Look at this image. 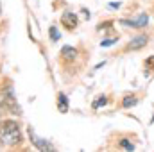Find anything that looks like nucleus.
<instances>
[{
    "label": "nucleus",
    "instance_id": "16",
    "mask_svg": "<svg viewBox=\"0 0 154 152\" xmlns=\"http://www.w3.org/2000/svg\"><path fill=\"white\" fill-rule=\"evenodd\" d=\"M0 14H2V5H0Z\"/></svg>",
    "mask_w": 154,
    "mask_h": 152
},
{
    "label": "nucleus",
    "instance_id": "6",
    "mask_svg": "<svg viewBox=\"0 0 154 152\" xmlns=\"http://www.w3.org/2000/svg\"><path fill=\"white\" fill-rule=\"evenodd\" d=\"M147 41H149V38H147L145 34H142V36H136L134 39H131V43L127 45V48H129V50H138V48L145 47V45H147Z\"/></svg>",
    "mask_w": 154,
    "mask_h": 152
},
{
    "label": "nucleus",
    "instance_id": "9",
    "mask_svg": "<svg viewBox=\"0 0 154 152\" xmlns=\"http://www.w3.org/2000/svg\"><path fill=\"white\" fill-rule=\"evenodd\" d=\"M136 102H138V99H136L134 95H127V97L122 100V106H124V108H133V106H136Z\"/></svg>",
    "mask_w": 154,
    "mask_h": 152
},
{
    "label": "nucleus",
    "instance_id": "15",
    "mask_svg": "<svg viewBox=\"0 0 154 152\" xmlns=\"http://www.w3.org/2000/svg\"><path fill=\"white\" fill-rule=\"evenodd\" d=\"M109 7H113V9H118V7H120V4H118V2H111V4H109Z\"/></svg>",
    "mask_w": 154,
    "mask_h": 152
},
{
    "label": "nucleus",
    "instance_id": "13",
    "mask_svg": "<svg viewBox=\"0 0 154 152\" xmlns=\"http://www.w3.org/2000/svg\"><path fill=\"white\" fill-rule=\"evenodd\" d=\"M115 43H116V38H108V39H104V41H100V47H111Z\"/></svg>",
    "mask_w": 154,
    "mask_h": 152
},
{
    "label": "nucleus",
    "instance_id": "14",
    "mask_svg": "<svg viewBox=\"0 0 154 152\" xmlns=\"http://www.w3.org/2000/svg\"><path fill=\"white\" fill-rule=\"evenodd\" d=\"M145 68H147V70H154V56H151V57L145 59Z\"/></svg>",
    "mask_w": 154,
    "mask_h": 152
},
{
    "label": "nucleus",
    "instance_id": "4",
    "mask_svg": "<svg viewBox=\"0 0 154 152\" xmlns=\"http://www.w3.org/2000/svg\"><path fill=\"white\" fill-rule=\"evenodd\" d=\"M147 22H149V18H147V14L143 13V14H140L136 20H120V23L122 25H127V27H133V29H142V27H145L147 25Z\"/></svg>",
    "mask_w": 154,
    "mask_h": 152
},
{
    "label": "nucleus",
    "instance_id": "10",
    "mask_svg": "<svg viewBox=\"0 0 154 152\" xmlns=\"http://www.w3.org/2000/svg\"><path fill=\"white\" fill-rule=\"evenodd\" d=\"M108 104V99L104 97V95H100V97H97V100L91 104V108L93 109H99V108H102V106H106Z\"/></svg>",
    "mask_w": 154,
    "mask_h": 152
},
{
    "label": "nucleus",
    "instance_id": "12",
    "mask_svg": "<svg viewBox=\"0 0 154 152\" xmlns=\"http://www.w3.org/2000/svg\"><path fill=\"white\" fill-rule=\"evenodd\" d=\"M50 39L52 41H59V32L56 27H50Z\"/></svg>",
    "mask_w": 154,
    "mask_h": 152
},
{
    "label": "nucleus",
    "instance_id": "1",
    "mask_svg": "<svg viewBox=\"0 0 154 152\" xmlns=\"http://www.w3.org/2000/svg\"><path fill=\"white\" fill-rule=\"evenodd\" d=\"M22 141L20 127L13 120H5L0 123V145L2 147H14Z\"/></svg>",
    "mask_w": 154,
    "mask_h": 152
},
{
    "label": "nucleus",
    "instance_id": "7",
    "mask_svg": "<svg viewBox=\"0 0 154 152\" xmlns=\"http://www.w3.org/2000/svg\"><path fill=\"white\" fill-rule=\"evenodd\" d=\"M57 109H59V113H66L68 111V99H66L65 93L57 95Z\"/></svg>",
    "mask_w": 154,
    "mask_h": 152
},
{
    "label": "nucleus",
    "instance_id": "3",
    "mask_svg": "<svg viewBox=\"0 0 154 152\" xmlns=\"http://www.w3.org/2000/svg\"><path fill=\"white\" fill-rule=\"evenodd\" d=\"M29 138H31L32 145H34V147H38L39 150H54V147H52L48 141H45V140L38 138V136H36V132H34L31 127H29Z\"/></svg>",
    "mask_w": 154,
    "mask_h": 152
},
{
    "label": "nucleus",
    "instance_id": "11",
    "mask_svg": "<svg viewBox=\"0 0 154 152\" xmlns=\"http://www.w3.org/2000/svg\"><path fill=\"white\" fill-rule=\"evenodd\" d=\"M120 147L125 149V150H134V145H133L129 140H120Z\"/></svg>",
    "mask_w": 154,
    "mask_h": 152
},
{
    "label": "nucleus",
    "instance_id": "5",
    "mask_svg": "<svg viewBox=\"0 0 154 152\" xmlns=\"http://www.w3.org/2000/svg\"><path fill=\"white\" fill-rule=\"evenodd\" d=\"M77 16L75 13H70V11H66V13H63V16H61V23L66 27V29H75L77 27Z\"/></svg>",
    "mask_w": 154,
    "mask_h": 152
},
{
    "label": "nucleus",
    "instance_id": "2",
    "mask_svg": "<svg viewBox=\"0 0 154 152\" xmlns=\"http://www.w3.org/2000/svg\"><path fill=\"white\" fill-rule=\"evenodd\" d=\"M2 104H5V108H7L13 114H22V109H20V106L16 104L14 91H13V86H11V84H5L4 90H2Z\"/></svg>",
    "mask_w": 154,
    "mask_h": 152
},
{
    "label": "nucleus",
    "instance_id": "8",
    "mask_svg": "<svg viewBox=\"0 0 154 152\" xmlns=\"http://www.w3.org/2000/svg\"><path fill=\"white\" fill-rule=\"evenodd\" d=\"M61 56H63L66 61H74V59H75V56H77V50H75V48H72V47H63Z\"/></svg>",
    "mask_w": 154,
    "mask_h": 152
}]
</instances>
